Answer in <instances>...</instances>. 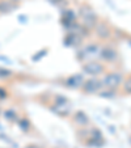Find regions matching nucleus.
Returning a JSON list of instances; mask_svg holds the SVG:
<instances>
[{
	"label": "nucleus",
	"mask_w": 131,
	"mask_h": 148,
	"mask_svg": "<svg viewBox=\"0 0 131 148\" xmlns=\"http://www.w3.org/2000/svg\"><path fill=\"white\" fill-rule=\"evenodd\" d=\"M80 17H81V21H83L84 26H86V28H95L96 25H97V16H96V13L93 12V9L91 8V7L88 5H81L80 7Z\"/></svg>",
	"instance_id": "obj_1"
},
{
	"label": "nucleus",
	"mask_w": 131,
	"mask_h": 148,
	"mask_svg": "<svg viewBox=\"0 0 131 148\" xmlns=\"http://www.w3.org/2000/svg\"><path fill=\"white\" fill-rule=\"evenodd\" d=\"M51 109L58 115H60V117H66L67 114H70L71 108H70V102H68L67 98L63 97L62 95H58L55 97V102H54V105L51 106Z\"/></svg>",
	"instance_id": "obj_2"
},
{
	"label": "nucleus",
	"mask_w": 131,
	"mask_h": 148,
	"mask_svg": "<svg viewBox=\"0 0 131 148\" xmlns=\"http://www.w3.org/2000/svg\"><path fill=\"white\" fill-rule=\"evenodd\" d=\"M101 83H102V87H106L108 89H117L121 84L123 83V76H122V73H118V72L108 73L101 80Z\"/></svg>",
	"instance_id": "obj_3"
},
{
	"label": "nucleus",
	"mask_w": 131,
	"mask_h": 148,
	"mask_svg": "<svg viewBox=\"0 0 131 148\" xmlns=\"http://www.w3.org/2000/svg\"><path fill=\"white\" fill-rule=\"evenodd\" d=\"M102 88V83L101 80L97 79H91V80L84 81V84L81 85V90L86 95H92V93H97L100 92V89Z\"/></svg>",
	"instance_id": "obj_4"
},
{
	"label": "nucleus",
	"mask_w": 131,
	"mask_h": 148,
	"mask_svg": "<svg viewBox=\"0 0 131 148\" xmlns=\"http://www.w3.org/2000/svg\"><path fill=\"white\" fill-rule=\"evenodd\" d=\"M83 70L88 75L97 76V75H102L105 72V66L98 63V62H88V63H85L83 66Z\"/></svg>",
	"instance_id": "obj_5"
},
{
	"label": "nucleus",
	"mask_w": 131,
	"mask_h": 148,
	"mask_svg": "<svg viewBox=\"0 0 131 148\" xmlns=\"http://www.w3.org/2000/svg\"><path fill=\"white\" fill-rule=\"evenodd\" d=\"M85 79H84V75L81 73H75V75H71L70 77L66 79L64 84L67 88H72V89H76V88H81V85L84 84Z\"/></svg>",
	"instance_id": "obj_6"
},
{
	"label": "nucleus",
	"mask_w": 131,
	"mask_h": 148,
	"mask_svg": "<svg viewBox=\"0 0 131 148\" xmlns=\"http://www.w3.org/2000/svg\"><path fill=\"white\" fill-rule=\"evenodd\" d=\"M100 56L106 62H115L118 59V51L114 47L106 46V47L101 49L100 51Z\"/></svg>",
	"instance_id": "obj_7"
},
{
	"label": "nucleus",
	"mask_w": 131,
	"mask_h": 148,
	"mask_svg": "<svg viewBox=\"0 0 131 148\" xmlns=\"http://www.w3.org/2000/svg\"><path fill=\"white\" fill-rule=\"evenodd\" d=\"M100 51H101V49L98 47L97 45L92 43V45H88L83 51H81V54H83V55H81L80 58H92V56H95L96 54H98V55H100Z\"/></svg>",
	"instance_id": "obj_8"
},
{
	"label": "nucleus",
	"mask_w": 131,
	"mask_h": 148,
	"mask_svg": "<svg viewBox=\"0 0 131 148\" xmlns=\"http://www.w3.org/2000/svg\"><path fill=\"white\" fill-rule=\"evenodd\" d=\"M73 122L79 126V127H83V126H86L89 123V118L86 117V114L84 112H78L73 117Z\"/></svg>",
	"instance_id": "obj_9"
},
{
	"label": "nucleus",
	"mask_w": 131,
	"mask_h": 148,
	"mask_svg": "<svg viewBox=\"0 0 131 148\" xmlns=\"http://www.w3.org/2000/svg\"><path fill=\"white\" fill-rule=\"evenodd\" d=\"M97 34H98V37H101V38H109L110 37V29H109V26L106 25V24H104V23H100V24H97Z\"/></svg>",
	"instance_id": "obj_10"
},
{
	"label": "nucleus",
	"mask_w": 131,
	"mask_h": 148,
	"mask_svg": "<svg viewBox=\"0 0 131 148\" xmlns=\"http://www.w3.org/2000/svg\"><path fill=\"white\" fill-rule=\"evenodd\" d=\"M13 8H14V5L11 3V1H0V12H1V13L9 12Z\"/></svg>",
	"instance_id": "obj_11"
},
{
	"label": "nucleus",
	"mask_w": 131,
	"mask_h": 148,
	"mask_svg": "<svg viewBox=\"0 0 131 148\" xmlns=\"http://www.w3.org/2000/svg\"><path fill=\"white\" fill-rule=\"evenodd\" d=\"M122 84H123V85H122L123 93H125V95H131V76L125 81V83H122Z\"/></svg>",
	"instance_id": "obj_12"
},
{
	"label": "nucleus",
	"mask_w": 131,
	"mask_h": 148,
	"mask_svg": "<svg viewBox=\"0 0 131 148\" xmlns=\"http://www.w3.org/2000/svg\"><path fill=\"white\" fill-rule=\"evenodd\" d=\"M19 125H20V127H21L24 131H28V130L30 129V123H29V121L26 119V118H23V119L19 122Z\"/></svg>",
	"instance_id": "obj_13"
},
{
	"label": "nucleus",
	"mask_w": 131,
	"mask_h": 148,
	"mask_svg": "<svg viewBox=\"0 0 131 148\" xmlns=\"http://www.w3.org/2000/svg\"><path fill=\"white\" fill-rule=\"evenodd\" d=\"M4 115H5V118L8 121H16L17 119V114L14 110H7V112L4 113Z\"/></svg>",
	"instance_id": "obj_14"
},
{
	"label": "nucleus",
	"mask_w": 131,
	"mask_h": 148,
	"mask_svg": "<svg viewBox=\"0 0 131 148\" xmlns=\"http://www.w3.org/2000/svg\"><path fill=\"white\" fill-rule=\"evenodd\" d=\"M13 75L12 71L9 70H5V68H0V79H8Z\"/></svg>",
	"instance_id": "obj_15"
},
{
	"label": "nucleus",
	"mask_w": 131,
	"mask_h": 148,
	"mask_svg": "<svg viewBox=\"0 0 131 148\" xmlns=\"http://www.w3.org/2000/svg\"><path fill=\"white\" fill-rule=\"evenodd\" d=\"M7 95H8V93H7L4 89L0 88V98H7Z\"/></svg>",
	"instance_id": "obj_16"
},
{
	"label": "nucleus",
	"mask_w": 131,
	"mask_h": 148,
	"mask_svg": "<svg viewBox=\"0 0 131 148\" xmlns=\"http://www.w3.org/2000/svg\"><path fill=\"white\" fill-rule=\"evenodd\" d=\"M25 148H41L39 145H37V144H30V145H26Z\"/></svg>",
	"instance_id": "obj_17"
}]
</instances>
